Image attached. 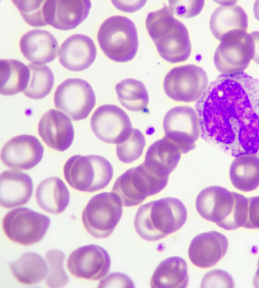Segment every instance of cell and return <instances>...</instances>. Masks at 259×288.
Listing matches in <instances>:
<instances>
[{"instance_id": "cell-1", "label": "cell", "mask_w": 259, "mask_h": 288, "mask_svg": "<svg viewBox=\"0 0 259 288\" xmlns=\"http://www.w3.org/2000/svg\"><path fill=\"white\" fill-rule=\"evenodd\" d=\"M201 137L236 157L259 156V80L220 75L195 104Z\"/></svg>"}, {"instance_id": "cell-2", "label": "cell", "mask_w": 259, "mask_h": 288, "mask_svg": "<svg viewBox=\"0 0 259 288\" xmlns=\"http://www.w3.org/2000/svg\"><path fill=\"white\" fill-rule=\"evenodd\" d=\"M147 31L160 56L172 63L187 60L191 53V44L185 25L175 18L170 8L148 13L146 19Z\"/></svg>"}, {"instance_id": "cell-3", "label": "cell", "mask_w": 259, "mask_h": 288, "mask_svg": "<svg viewBox=\"0 0 259 288\" xmlns=\"http://www.w3.org/2000/svg\"><path fill=\"white\" fill-rule=\"evenodd\" d=\"M187 218V209L180 200L165 197L142 205L135 215L134 226L142 238L153 241L180 229Z\"/></svg>"}, {"instance_id": "cell-4", "label": "cell", "mask_w": 259, "mask_h": 288, "mask_svg": "<svg viewBox=\"0 0 259 288\" xmlns=\"http://www.w3.org/2000/svg\"><path fill=\"white\" fill-rule=\"evenodd\" d=\"M195 203L201 217L225 230L243 227L245 223L248 198L225 188L211 186L203 189Z\"/></svg>"}, {"instance_id": "cell-5", "label": "cell", "mask_w": 259, "mask_h": 288, "mask_svg": "<svg viewBox=\"0 0 259 288\" xmlns=\"http://www.w3.org/2000/svg\"><path fill=\"white\" fill-rule=\"evenodd\" d=\"M97 39L103 53L115 62L132 60L138 50L137 28L125 16L116 15L106 19L99 28Z\"/></svg>"}, {"instance_id": "cell-6", "label": "cell", "mask_w": 259, "mask_h": 288, "mask_svg": "<svg viewBox=\"0 0 259 288\" xmlns=\"http://www.w3.org/2000/svg\"><path fill=\"white\" fill-rule=\"evenodd\" d=\"M64 177L73 188L92 193L106 187L113 175L111 163L97 155H75L69 158L63 168Z\"/></svg>"}, {"instance_id": "cell-7", "label": "cell", "mask_w": 259, "mask_h": 288, "mask_svg": "<svg viewBox=\"0 0 259 288\" xmlns=\"http://www.w3.org/2000/svg\"><path fill=\"white\" fill-rule=\"evenodd\" d=\"M168 176L162 175L143 162L125 171L116 179L112 192L117 195L125 207L138 205L149 196L161 191Z\"/></svg>"}, {"instance_id": "cell-8", "label": "cell", "mask_w": 259, "mask_h": 288, "mask_svg": "<svg viewBox=\"0 0 259 288\" xmlns=\"http://www.w3.org/2000/svg\"><path fill=\"white\" fill-rule=\"evenodd\" d=\"M113 192H102L94 196L81 215L83 226L92 236L105 238L114 231L122 214V204Z\"/></svg>"}, {"instance_id": "cell-9", "label": "cell", "mask_w": 259, "mask_h": 288, "mask_svg": "<svg viewBox=\"0 0 259 288\" xmlns=\"http://www.w3.org/2000/svg\"><path fill=\"white\" fill-rule=\"evenodd\" d=\"M50 224L48 216L27 207L10 210L5 215L2 222L7 236L23 245L40 241L48 231Z\"/></svg>"}, {"instance_id": "cell-10", "label": "cell", "mask_w": 259, "mask_h": 288, "mask_svg": "<svg viewBox=\"0 0 259 288\" xmlns=\"http://www.w3.org/2000/svg\"><path fill=\"white\" fill-rule=\"evenodd\" d=\"M253 55V42L250 33L239 30L225 35L221 41L213 57L217 70L223 75L243 73Z\"/></svg>"}, {"instance_id": "cell-11", "label": "cell", "mask_w": 259, "mask_h": 288, "mask_svg": "<svg viewBox=\"0 0 259 288\" xmlns=\"http://www.w3.org/2000/svg\"><path fill=\"white\" fill-rule=\"evenodd\" d=\"M208 83L205 71L195 64L175 67L165 76L163 88L166 94L177 101L194 102L202 96Z\"/></svg>"}, {"instance_id": "cell-12", "label": "cell", "mask_w": 259, "mask_h": 288, "mask_svg": "<svg viewBox=\"0 0 259 288\" xmlns=\"http://www.w3.org/2000/svg\"><path fill=\"white\" fill-rule=\"evenodd\" d=\"M55 107L73 121L86 119L96 104V95L87 81L68 79L57 88L54 97Z\"/></svg>"}, {"instance_id": "cell-13", "label": "cell", "mask_w": 259, "mask_h": 288, "mask_svg": "<svg viewBox=\"0 0 259 288\" xmlns=\"http://www.w3.org/2000/svg\"><path fill=\"white\" fill-rule=\"evenodd\" d=\"M165 135L176 143L182 153L193 150L200 136L197 113L191 106H178L170 109L163 121Z\"/></svg>"}, {"instance_id": "cell-14", "label": "cell", "mask_w": 259, "mask_h": 288, "mask_svg": "<svg viewBox=\"0 0 259 288\" xmlns=\"http://www.w3.org/2000/svg\"><path fill=\"white\" fill-rule=\"evenodd\" d=\"M90 124L95 135L108 143L117 145L123 142L131 135L133 129L127 114L114 104L98 107L92 115Z\"/></svg>"}, {"instance_id": "cell-15", "label": "cell", "mask_w": 259, "mask_h": 288, "mask_svg": "<svg viewBox=\"0 0 259 288\" xmlns=\"http://www.w3.org/2000/svg\"><path fill=\"white\" fill-rule=\"evenodd\" d=\"M111 259L108 253L96 244L80 246L73 251L67 260V267L74 276L97 280L109 271Z\"/></svg>"}, {"instance_id": "cell-16", "label": "cell", "mask_w": 259, "mask_h": 288, "mask_svg": "<svg viewBox=\"0 0 259 288\" xmlns=\"http://www.w3.org/2000/svg\"><path fill=\"white\" fill-rule=\"evenodd\" d=\"M44 147L35 136L22 134L15 136L3 147L1 158L13 169L28 170L37 165L44 155Z\"/></svg>"}, {"instance_id": "cell-17", "label": "cell", "mask_w": 259, "mask_h": 288, "mask_svg": "<svg viewBox=\"0 0 259 288\" xmlns=\"http://www.w3.org/2000/svg\"><path fill=\"white\" fill-rule=\"evenodd\" d=\"M38 134L49 147L63 152L71 145L74 130L70 119L61 111L51 109L41 118Z\"/></svg>"}, {"instance_id": "cell-18", "label": "cell", "mask_w": 259, "mask_h": 288, "mask_svg": "<svg viewBox=\"0 0 259 288\" xmlns=\"http://www.w3.org/2000/svg\"><path fill=\"white\" fill-rule=\"evenodd\" d=\"M228 247V241L224 235L210 231L199 234L192 240L188 256L194 265L202 268H209L225 255Z\"/></svg>"}, {"instance_id": "cell-19", "label": "cell", "mask_w": 259, "mask_h": 288, "mask_svg": "<svg viewBox=\"0 0 259 288\" xmlns=\"http://www.w3.org/2000/svg\"><path fill=\"white\" fill-rule=\"evenodd\" d=\"M91 6L89 0H48L47 24L62 30L74 29L87 18Z\"/></svg>"}, {"instance_id": "cell-20", "label": "cell", "mask_w": 259, "mask_h": 288, "mask_svg": "<svg viewBox=\"0 0 259 288\" xmlns=\"http://www.w3.org/2000/svg\"><path fill=\"white\" fill-rule=\"evenodd\" d=\"M97 49L89 37L75 34L68 38L59 51L60 63L66 69L80 71L89 68L94 62Z\"/></svg>"}, {"instance_id": "cell-21", "label": "cell", "mask_w": 259, "mask_h": 288, "mask_svg": "<svg viewBox=\"0 0 259 288\" xmlns=\"http://www.w3.org/2000/svg\"><path fill=\"white\" fill-rule=\"evenodd\" d=\"M19 45L24 56L33 64L49 63L57 56L58 41L46 30L33 29L27 32L21 37Z\"/></svg>"}, {"instance_id": "cell-22", "label": "cell", "mask_w": 259, "mask_h": 288, "mask_svg": "<svg viewBox=\"0 0 259 288\" xmlns=\"http://www.w3.org/2000/svg\"><path fill=\"white\" fill-rule=\"evenodd\" d=\"M31 177L23 172L9 170L0 175V203L5 208L26 204L33 193Z\"/></svg>"}, {"instance_id": "cell-23", "label": "cell", "mask_w": 259, "mask_h": 288, "mask_svg": "<svg viewBox=\"0 0 259 288\" xmlns=\"http://www.w3.org/2000/svg\"><path fill=\"white\" fill-rule=\"evenodd\" d=\"M181 153L179 146L165 135L149 147L144 163L157 173L169 176L177 166Z\"/></svg>"}, {"instance_id": "cell-24", "label": "cell", "mask_w": 259, "mask_h": 288, "mask_svg": "<svg viewBox=\"0 0 259 288\" xmlns=\"http://www.w3.org/2000/svg\"><path fill=\"white\" fill-rule=\"evenodd\" d=\"M247 26L246 13L240 6L234 4L217 8L212 14L209 22L212 34L220 41L231 32L246 31Z\"/></svg>"}, {"instance_id": "cell-25", "label": "cell", "mask_w": 259, "mask_h": 288, "mask_svg": "<svg viewBox=\"0 0 259 288\" xmlns=\"http://www.w3.org/2000/svg\"><path fill=\"white\" fill-rule=\"evenodd\" d=\"M35 197L39 207L52 214L62 213L70 201V193L67 186L58 177L43 180L36 188Z\"/></svg>"}, {"instance_id": "cell-26", "label": "cell", "mask_w": 259, "mask_h": 288, "mask_svg": "<svg viewBox=\"0 0 259 288\" xmlns=\"http://www.w3.org/2000/svg\"><path fill=\"white\" fill-rule=\"evenodd\" d=\"M189 280L186 262L174 256L162 261L155 269L150 280L153 288H184Z\"/></svg>"}, {"instance_id": "cell-27", "label": "cell", "mask_w": 259, "mask_h": 288, "mask_svg": "<svg viewBox=\"0 0 259 288\" xmlns=\"http://www.w3.org/2000/svg\"><path fill=\"white\" fill-rule=\"evenodd\" d=\"M233 186L243 192L252 191L259 187V157L245 154L235 157L229 170Z\"/></svg>"}, {"instance_id": "cell-28", "label": "cell", "mask_w": 259, "mask_h": 288, "mask_svg": "<svg viewBox=\"0 0 259 288\" xmlns=\"http://www.w3.org/2000/svg\"><path fill=\"white\" fill-rule=\"evenodd\" d=\"M30 78L28 65L15 59L0 60V93L6 96L24 91Z\"/></svg>"}, {"instance_id": "cell-29", "label": "cell", "mask_w": 259, "mask_h": 288, "mask_svg": "<svg viewBox=\"0 0 259 288\" xmlns=\"http://www.w3.org/2000/svg\"><path fill=\"white\" fill-rule=\"evenodd\" d=\"M11 272L20 283H38L47 277L49 267L45 260L38 254L27 252L18 260L10 263Z\"/></svg>"}, {"instance_id": "cell-30", "label": "cell", "mask_w": 259, "mask_h": 288, "mask_svg": "<svg viewBox=\"0 0 259 288\" xmlns=\"http://www.w3.org/2000/svg\"><path fill=\"white\" fill-rule=\"evenodd\" d=\"M115 90L121 105L129 111H143L149 103L148 91L140 81L134 79L123 80L116 85Z\"/></svg>"}, {"instance_id": "cell-31", "label": "cell", "mask_w": 259, "mask_h": 288, "mask_svg": "<svg viewBox=\"0 0 259 288\" xmlns=\"http://www.w3.org/2000/svg\"><path fill=\"white\" fill-rule=\"evenodd\" d=\"M30 78L24 91L28 97L39 99L47 96L54 84V76L51 68L45 64H29Z\"/></svg>"}, {"instance_id": "cell-32", "label": "cell", "mask_w": 259, "mask_h": 288, "mask_svg": "<svg viewBox=\"0 0 259 288\" xmlns=\"http://www.w3.org/2000/svg\"><path fill=\"white\" fill-rule=\"evenodd\" d=\"M12 2L29 25L34 27L48 25L46 18L47 1L14 0Z\"/></svg>"}, {"instance_id": "cell-33", "label": "cell", "mask_w": 259, "mask_h": 288, "mask_svg": "<svg viewBox=\"0 0 259 288\" xmlns=\"http://www.w3.org/2000/svg\"><path fill=\"white\" fill-rule=\"evenodd\" d=\"M146 139L142 132L133 128L129 137L116 146V155L123 163H130L138 160L142 155Z\"/></svg>"}, {"instance_id": "cell-34", "label": "cell", "mask_w": 259, "mask_h": 288, "mask_svg": "<svg viewBox=\"0 0 259 288\" xmlns=\"http://www.w3.org/2000/svg\"><path fill=\"white\" fill-rule=\"evenodd\" d=\"M65 255L58 249H50L46 254L49 266V273L46 282L51 287H61L66 285L69 277L63 268Z\"/></svg>"}, {"instance_id": "cell-35", "label": "cell", "mask_w": 259, "mask_h": 288, "mask_svg": "<svg viewBox=\"0 0 259 288\" xmlns=\"http://www.w3.org/2000/svg\"><path fill=\"white\" fill-rule=\"evenodd\" d=\"M204 1H169V8L176 15L191 18L199 14L203 8Z\"/></svg>"}, {"instance_id": "cell-36", "label": "cell", "mask_w": 259, "mask_h": 288, "mask_svg": "<svg viewBox=\"0 0 259 288\" xmlns=\"http://www.w3.org/2000/svg\"><path fill=\"white\" fill-rule=\"evenodd\" d=\"M234 285L233 280L229 274L219 269L207 273L204 276L201 284L202 287H233Z\"/></svg>"}, {"instance_id": "cell-37", "label": "cell", "mask_w": 259, "mask_h": 288, "mask_svg": "<svg viewBox=\"0 0 259 288\" xmlns=\"http://www.w3.org/2000/svg\"><path fill=\"white\" fill-rule=\"evenodd\" d=\"M243 227L259 229V196L248 198L246 219Z\"/></svg>"}, {"instance_id": "cell-38", "label": "cell", "mask_w": 259, "mask_h": 288, "mask_svg": "<svg viewBox=\"0 0 259 288\" xmlns=\"http://www.w3.org/2000/svg\"><path fill=\"white\" fill-rule=\"evenodd\" d=\"M99 287H134L135 285L126 275L116 272L110 273L101 281Z\"/></svg>"}, {"instance_id": "cell-39", "label": "cell", "mask_w": 259, "mask_h": 288, "mask_svg": "<svg viewBox=\"0 0 259 288\" xmlns=\"http://www.w3.org/2000/svg\"><path fill=\"white\" fill-rule=\"evenodd\" d=\"M253 42V55L252 59L259 64V31L250 33Z\"/></svg>"}, {"instance_id": "cell-40", "label": "cell", "mask_w": 259, "mask_h": 288, "mask_svg": "<svg viewBox=\"0 0 259 288\" xmlns=\"http://www.w3.org/2000/svg\"><path fill=\"white\" fill-rule=\"evenodd\" d=\"M257 270L256 271L253 280V285L255 287H259V259L257 264Z\"/></svg>"}, {"instance_id": "cell-41", "label": "cell", "mask_w": 259, "mask_h": 288, "mask_svg": "<svg viewBox=\"0 0 259 288\" xmlns=\"http://www.w3.org/2000/svg\"><path fill=\"white\" fill-rule=\"evenodd\" d=\"M253 12L255 18L259 21V1H256L254 2Z\"/></svg>"}]
</instances>
